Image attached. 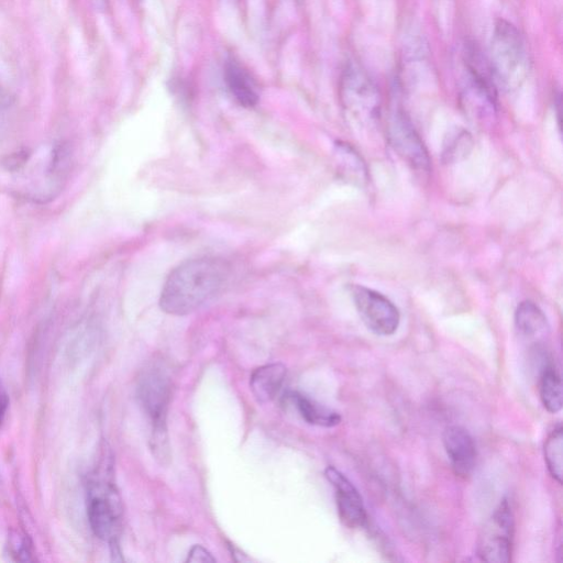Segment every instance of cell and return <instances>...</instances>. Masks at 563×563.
Returning <instances> with one entry per match:
<instances>
[{"label": "cell", "instance_id": "cell-1", "mask_svg": "<svg viewBox=\"0 0 563 563\" xmlns=\"http://www.w3.org/2000/svg\"><path fill=\"white\" fill-rule=\"evenodd\" d=\"M227 263L204 257L185 261L165 281L160 296L163 312L174 316L194 313L222 291L228 279Z\"/></svg>", "mask_w": 563, "mask_h": 563}, {"label": "cell", "instance_id": "cell-2", "mask_svg": "<svg viewBox=\"0 0 563 563\" xmlns=\"http://www.w3.org/2000/svg\"><path fill=\"white\" fill-rule=\"evenodd\" d=\"M491 69L494 79L506 90H514L525 81L529 59L521 32L509 21L496 22L491 47Z\"/></svg>", "mask_w": 563, "mask_h": 563}, {"label": "cell", "instance_id": "cell-3", "mask_svg": "<svg viewBox=\"0 0 563 563\" xmlns=\"http://www.w3.org/2000/svg\"><path fill=\"white\" fill-rule=\"evenodd\" d=\"M121 511L119 495L112 482L101 478L90 482L87 491L88 523L95 536L110 546L118 545Z\"/></svg>", "mask_w": 563, "mask_h": 563}, {"label": "cell", "instance_id": "cell-4", "mask_svg": "<svg viewBox=\"0 0 563 563\" xmlns=\"http://www.w3.org/2000/svg\"><path fill=\"white\" fill-rule=\"evenodd\" d=\"M341 101L351 117L363 126H371L380 117L378 88L357 66L350 65L342 76Z\"/></svg>", "mask_w": 563, "mask_h": 563}, {"label": "cell", "instance_id": "cell-5", "mask_svg": "<svg viewBox=\"0 0 563 563\" xmlns=\"http://www.w3.org/2000/svg\"><path fill=\"white\" fill-rule=\"evenodd\" d=\"M515 520L510 502L503 500L485 522L478 539V556L482 561H512Z\"/></svg>", "mask_w": 563, "mask_h": 563}, {"label": "cell", "instance_id": "cell-6", "mask_svg": "<svg viewBox=\"0 0 563 563\" xmlns=\"http://www.w3.org/2000/svg\"><path fill=\"white\" fill-rule=\"evenodd\" d=\"M352 296L362 322L372 333L379 336H392L396 333L401 323V314L388 297L360 285L353 287Z\"/></svg>", "mask_w": 563, "mask_h": 563}, {"label": "cell", "instance_id": "cell-7", "mask_svg": "<svg viewBox=\"0 0 563 563\" xmlns=\"http://www.w3.org/2000/svg\"><path fill=\"white\" fill-rule=\"evenodd\" d=\"M171 382L168 374L159 368L143 373L138 384V397L143 411L151 421L152 430L167 428Z\"/></svg>", "mask_w": 563, "mask_h": 563}, {"label": "cell", "instance_id": "cell-8", "mask_svg": "<svg viewBox=\"0 0 563 563\" xmlns=\"http://www.w3.org/2000/svg\"><path fill=\"white\" fill-rule=\"evenodd\" d=\"M389 138L395 151L413 168L423 171L429 169V158L424 142L418 136L410 119L400 110L391 117Z\"/></svg>", "mask_w": 563, "mask_h": 563}, {"label": "cell", "instance_id": "cell-9", "mask_svg": "<svg viewBox=\"0 0 563 563\" xmlns=\"http://www.w3.org/2000/svg\"><path fill=\"white\" fill-rule=\"evenodd\" d=\"M327 480L336 490L338 514L342 524L350 529L367 525L368 515L362 496L352 482L334 467L325 471Z\"/></svg>", "mask_w": 563, "mask_h": 563}, {"label": "cell", "instance_id": "cell-10", "mask_svg": "<svg viewBox=\"0 0 563 563\" xmlns=\"http://www.w3.org/2000/svg\"><path fill=\"white\" fill-rule=\"evenodd\" d=\"M444 445L452 470L458 477H470L476 467L477 447L468 430L460 426L448 427Z\"/></svg>", "mask_w": 563, "mask_h": 563}, {"label": "cell", "instance_id": "cell-11", "mask_svg": "<svg viewBox=\"0 0 563 563\" xmlns=\"http://www.w3.org/2000/svg\"><path fill=\"white\" fill-rule=\"evenodd\" d=\"M286 377V368L281 363L267 364L251 375L250 388L256 400L266 404L275 399Z\"/></svg>", "mask_w": 563, "mask_h": 563}, {"label": "cell", "instance_id": "cell-12", "mask_svg": "<svg viewBox=\"0 0 563 563\" xmlns=\"http://www.w3.org/2000/svg\"><path fill=\"white\" fill-rule=\"evenodd\" d=\"M515 325L522 337L536 342L546 339L550 333V325L545 313L531 301L518 305Z\"/></svg>", "mask_w": 563, "mask_h": 563}, {"label": "cell", "instance_id": "cell-13", "mask_svg": "<svg viewBox=\"0 0 563 563\" xmlns=\"http://www.w3.org/2000/svg\"><path fill=\"white\" fill-rule=\"evenodd\" d=\"M225 82L236 101L244 107H255L259 94L255 81L249 73L235 61H228L225 66Z\"/></svg>", "mask_w": 563, "mask_h": 563}, {"label": "cell", "instance_id": "cell-14", "mask_svg": "<svg viewBox=\"0 0 563 563\" xmlns=\"http://www.w3.org/2000/svg\"><path fill=\"white\" fill-rule=\"evenodd\" d=\"M296 410L308 424L319 427H335L341 423V416L329 408L320 405L309 397L294 392L290 395Z\"/></svg>", "mask_w": 563, "mask_h": 563}, {"label": "cell", "instance_id": "cell-15", "mask_svg": "<svg viewBox=\"0 0 563 563\" xmlns=\"http://www.w3.org/2000/svg\"><path fill=\"white\" fill-rule=\"evenodd\" d=\"M539 393L540 400L549 413L557 414L562 410V383L560 374L554 367L548 366L544 370L540 378Z\"/></svg>", "mask_w": 563, "mask_h": 563}, {"label": "cell", "instance_id": "cell-16", "mask_svg": "<svg viewBox=\"0 0 563 563\" xmlns=\"http://www.w3.org/2000/svg\"><path fill=\"white\" fill-rule=\"evenodd\" d=\"M338 154L341 171L351 182L364 185L368 182V170L359 153L347 143H340Z\"/></svg>", "mask_w": 563, "mask_h": 563}, {"label": "cell", "instance_id": "cell-17", "mask_svg": "<svg viewBox=\"0 0 563 563\" xmlns=\"http://www.w3.org/2000/svg\"><path fill=\"white\" fill-rule=\"evenodd\" d=\"M544 452L547 468L551 476L558 483H562L563 429L561 426L555 428L546 439Z\"/></svg>", "mask_w": 563, "mask_h": 563}, {"label": "cell", "instance_id": "cell-18", "mask_svg": "<svg viewBox=\"0 0 563 563\" xmlns=\"http://www.w3.org/2000/svg\"><path fill=\"white\" fill-rule=\"evenodd\" d=\"M11 556H14L18 561H30L31 551L25 536L16 534L11 538L9 543Z\"/></svg>", "mask_w": 563, "mask_h": 563}, {"label": "cell", "instance_id": "cell-19", "mask_svg": "<svg viewBox=\"0 0 563 563\" xmlns=\"http://www.w3.org/2000/svg\"><path fill=\"white\" fill-rule=\"evenodd\" d=\"M186 562L193 563H214L216 559L212 556L207 549L202 546H194L187 557Z\"/></svg>", "mask_w": 563, "mask_h": 563}, {"label": "cell", "instance_id": "cell-20", "mask_svg": "<svg viewBox=\"0 0 563 563\" xmlns=\"http://www.w3.org/2000/svg\"><path fill=\"white\" fill-rule=\"evenodd\" d=\"M9 399L5 392L0 391V427L5 422V418L8 412Z\"/></svg>", "mask_w": 563, "mask_h": 563}]
</instances>
